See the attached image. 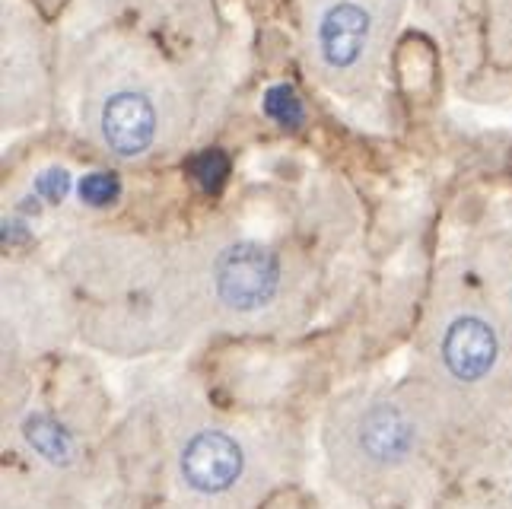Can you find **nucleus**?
<instances>
[{
    "mask_svg": "<svg viewBox=\"0 0 512 509\" xmlns=\"http://www.w3.org/2000/svg\"><path fill=\"white\" fill-rule=\"evenodd\" d=\"M214 280H217V293L223 303L249 312V309L271 303V296L277 293V284H280V265L268 249H261V245L236 242L217 258Z\"/></svg>",
    "mask_w": 512,
    "mask_h": 509,
    "instance_id": "1",
    "label": "nucleus"
},
{
    "mask_svg": "<svg viewBox=\"0 0 512 509\" xmlns=\"http://www.w3.org/2000/svg\"><path fill=\"white\" fill-rule=\"evenodd\" d=\"M99 131L105 147L115 156H140L147 153L156 137V109L140 93H115L105 99L99 115Z\"/></svg>",
    "mask_w": 512,
    "mask_h": 509,
    "instance_id": "2",
    "label": "nucleus"
},
{
    "mask_svg": "<svg viewBox=\"0 0 512 509\" xmlns=\"http://www.w3.org/2000/svg\"><path fill=\"white\" fill-rule=\"evenodd\" d=\"M182 471L191 487L204 490V494H217V490H226L239 478L242 452H239L236 440H229L226 433L207 430V433H198L185 446Z\"/></svg>",
    "mask_w": 512,
    "mask_h": 509,
    "instance_id": "3",
    "label": "nucleus"
},
{
    "mask_svg": "<svg viewBox=\"0 0 512 509\" xmlns=\"http://www.w3.org/2000/svg\"><path fill=\"white\" fill-rule=\"evenodd\" d=\"M443 360L458 379H481L497 360V335L484 319H474V315L455 319L443 341Z\"/></svg>",
    "mask_w": 512,
    "mask_h": 509,
    "instance_id": "4",
    "label": "nucleus"
},
{
    "mask_svg": "<svg viewBox=\"0 0 512 509\" xmlns=\"http://www.w3.org/2000/svg\"><path fill=\"white\" fill-rule=\"evenodd\" d=\"M369 35V13L353 4V0H341L334 4L319 26V51L331 70H347L360 61Z\"/></svg>",
    "mask_w": 512,
    "mask_h": 509,
    "instance_id": "5",
    "label": "nucleus"
},
{
    "mask_svg": "<svg viewBox=\"0 0 512 509\" xmlns=\"http://www.w3.org/2000/svg\"><path fill=\"white\" fill-rule=\"evenodd\" d=\"M414 443V427L401 411L379 405L360 424V446L373 455L376 462H398L408 455Z\"/></svg>",
    "mask_w": 512,
    "mask_h": 509,
    "instance_id": "6",
    "label": "nucleus"
},
{
    "mask_svg": "<svg viewBox=\"0 0 512 509\" xmlns=\"http://www.w3.org/2000/svg\"><path fill=\"white\" fill-rule=\"evenodd\" d=\"M26 440L35 452H42L48 462H67L70 459V436L55 424L51 417L35 414L26 420Z\"/></svg>",
    "mask_w": 512,
    "mask_h": 509,
    "instance_id": "7",
    "label": "nucleus"
},
{
    "mask_svg": "<svg viewBox=\"0 0 512 509\" xmlns=\"http://www.w3.org/2000/svg\"><path fill=\"white\" fill-rule=\"evenodd\" d=\"M264 112L274 121H280V125H299V121H303V105H299L290 86H274L268 99H264Z\"/></svg>",
    "mask_w": 512,
    "mask_h": 509,
    "instance_id": "8",
    "label": "nucleus"
},
{
    "mask_svg": "<svg viewBox=\"0 0 512 509\" xmlns=\"http://www.w3.org/2000/svg\"><path fill=\"white\" fill-rule=\"evenodd\" d=\"M80 198L90 204H109L118 198V182L105 172H93L80 182Z\"/></svg>",
    "mask_w": 512,
    "mask_h": 509,
    "instance_id": "9",
    "label": "nucleus"
},
{
    "mask_svg": "<svg viewBox=\"0 0 512 509\" xmlns=\"http://www.w3.org/2000/svg\"><path fill=\"white\" fill-rule=\"evenodd\" d=\"M194 175H198V182H201L207 191H217L220 182H223V175H226V160H223V153H217V150L204 153L201 160L194 163Z\"/></svg>",
    "mask_w": 512,
    "mask_h": 509,
    "instance_id": "10",
    "label": "nucleus"
},
{
    "mask_svg": "<svg viewBox=\"0 0 512 509\" xmlns=\"http://www.w3.org/2000/svg\"><path fill=\"white\" fill-rule=\"evenodd\" d=\"M39 191H42V195H48L51 201H61L64 191H67V175L64 172H45L39 179Z\"/></svg>",
    "mask_w": 512,
    "mask_h": 509,
    "instance_id": "11",
    "label": "nucleus"
}]
</instances>
